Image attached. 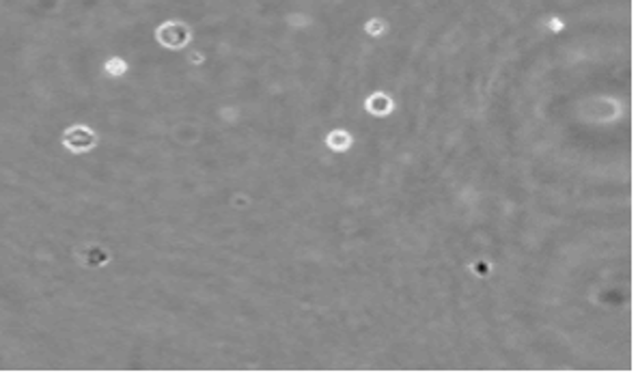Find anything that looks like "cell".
Listing matches in <instances>:
<instances>
[]
</instances>
